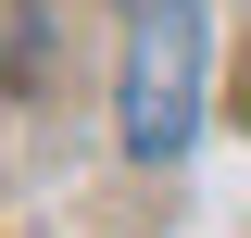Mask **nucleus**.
I'll return each instance as SVG.
<instances>
[{
    "label": "nucleus",
    "mask_w": 251,
    "mask_h": 238,
    "mask_svg": "<svg viewBox=\"0 0 251 238\" xmlns=\"http://www.w3.org/2000/svg\"><path fill=\"white\" fill-rule=\"evenodd\" d=\"M214 0H138L126 25V63H113V138L138 163H176L201 138V63H214Z\"/></svg>",
    "instance_id": "f257e3e1"
}]
</instances>
